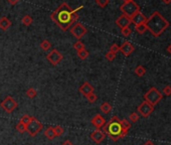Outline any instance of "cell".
<instances>
[{
    "instance_id": "cell-32",
    "label": "cell",
    "mask_w": 171,
    "mask_h": 145,
    "mask_svg": "<svg viewBox=\"0 0 171 145\" xmlns=\"http://www.w3.org/2000/svg\"><path fill=\"white\" fill-rule=\"evenodd\" d=\"M86 98H87V100L90 102V103H95V102L97 101L98 97H97V95L95 93H92V94H90V95H88Z\"/></svg>"
},
{
    "instance_id": "cell-26",
    "label": "cell",
    "mask_w": 171,
    "mask_h": 145,
    "mask_svg": "<svg viewBox=\"0 0 171 145\" xmlns=\"http://www.w3.org/2000/svg\"><path fill=\"white\" fill-rule=\"evenodd\" d=\"M15 129L18 131L19 133H24V132L26 131V125L19 121L18 123H17V125L15 126Z\"/></svg>"
},
{
    "instance_id": "cell-5",
    "label": "cell",
    "mask_w": 171,
    "mask_h": 145,
    "mask_svg": "<svg viewBox=\"0 0 171 145\" xmlns=\"http://www.w3.org/2000/svg\"><path fill=\"white\" fill-rule=\"evenodd\" d=\"M120 9H121L124 15H126L127 17H129L131 19L132 16L140 11V7L138 4L135 3L134 1H128V2H124L121 5V7H120Z\"/></svg>"
},
{
    "instance_id": "cell-39",
    "label": "cell",
    "mask_w": 171,
    "mask_h": 145,
    "mask_svg": "<svg viewBox=\"0 0 171 145\" xmlns=\"http://www.w3.org/2000/svg\"><path fill=\"white\" fill-rule=\"evenodd\" d=\"M7 1L9 2L10 4H13V5H14V4H16L17 2L19 1V0H7Z\"/></svg>"
},
{
    "instance_id": "cell-34",
    "label": "cell",
    "mask_w": 171,
    "mask_h": 145,
    "mask_svg": "<svg viewBox=\"0 0 171 145\" xmlns=\"http://www.w3.org/2000/svg\"><path fill=\"white\" fill-rule=\"evenodd\" d=\"M162 95L164 96H170L171 95V86H166L162 90Z\"/></svg>"
},
{
    "instance_id": "cell-14",
    "label": "cell",
    "mask_w": 171,
    "mask_h": 145,
    "mask_svg": "<svg viewBox=\"0 0 171 145\" xmlns=\"http://www.w3.org/2000/svg\"><path fill=\"white\" fill-rule=\"evenodd\" d=\"M116 24L121 29H123V28H125V27H128L131 24V19L129 17H127L126 15L122 14L121 16H119L118 19L116 20Z\"/></svg>"
},
{
    "instance_id": "cell-4",
    "label": "cell",
    "mask_w": 171,
    "mask_h": 145,
    "mask_svg": "<svg viewBox=\"0 0 171 145\" xmlns=\"http://www.w3.org/2000/svg\"><path fill=\"white\" fill-rule=\"evenodd\" d=\"M162 98H163L162 93L158 91L155 87L150 88V90H148L144 95L145 101L148 102V103H150L153 106H155L159 103V102L162 100Z\"/></svg>"
},
{
    "instance_id": "cell-19",
    "label": "cell",
    "mask_w": 171,
    "mask_h": 145,
    "mask_svg": "<svg viewBox=\"0 0 171 145\" xmlns=\"http://www.w3.org/2000/svg\"><path fill=\"white\" fill-rule=\"evenodd\" d=\"M101 111L103 113H105V114H108L111 112V110H112V106L110 105V103H108V102H105V103H103L101 105V107H100Z\"/></svg>"
},
{
    "instance_id": "cell-8",
    "label": "cell",
    "mask_w": 171,
    "mask_h": 145,
    "mask_svg": "<svg viewBox=\"0 0 171 145\" xmlns=\"http://www.w3.org/2000/svg\"><path fill=\"white\" fill-rule=\"evenodd\" d=\"M70 30L72 35H74L76 40H81V38L85 36L86 33H87V28L80 22H76L75 24H72L70 28Z\"/></svg>"
},
{
    "instance_id": "cell-17",
    "label": "cell",
    "mask_w": 171,
    "mask_h": 145,
    "mask_svg": "<svg viewBox=\"0 0 171 145\" xmlns=\"http://www.w3.org/2000/svg\"><path fill=\"white\" fill-rule=\"evenodd\" d=\"M10 26H11V21L6 16H3V17L0 18V28L3 29V30H7Z\"/></svg>"
},
{
    "instance_id": "cell-16",
    "label": "cell",
    "mask_w": 171,
    "mask_h": 145,
    "mask_svg": "<svg viewBox=\"0 0 171 145\" xmlns=\"http://www.w3.org/2000/svg\"><path fill=\"white\" fill-rule=\"evenodd\" d=\"M94 90H95V89H94V87L90 83H88V82H85L82 85V86L80 87V89H79L80 93L83 94L85 97H87L88 95H90V94L94 93Z\"/></svg>"
},
{
    "instance_id": "cell-38",
    "label": "cell",
    "mask_w": 171,
    "mask_h": 145,
    "mask_svg": "<svg viewBox=\"0 0 171 145\" xmlns=\"http://www.w3.org/2000/svg\"><path fill=\"white\" fill-rule=\"evenodd\" d=\"M62 145H74V143H72V141H70V140H66L65 142H62Z\"/></svg>"
},
{
    "instance_id": "cell-20",
    "label": "cell",
    "mask_w": 171,
    "mask_h": 145,
    "mask_svg": "<svg viewBox=\"0 0 171 145\" xmlns=\"http://www.w3.org/2000/svg\"><path fill=\"white\" fill-rule=\"evenodd\" d=\"M135 30L139 33V35H143V33L147 30V25L146 23H141L135 26Z\"/></svg>"
},
{
    "instance_id": "cell-13",
    "label": "cell",
    "mask_w": 171,
    "mask_h": 145,
    "mask_svg": "<svg viewBox=\"0 0 171 145\" xmlns=\"http://www.w3.org/2000/svg\"><path fill=\"white\" fill-rule=\"evenodd\" d=\"M146 21H147V17L140 11L137 12L136 14H134L131 17V22L134 23L135 26L136 25H138V24H141V23H146Z\"/></svg>"
},
{
    "instance_id": "cell-36",
    "label": "cell",
    "mask_w": 171,
    "mask_h": 145,
    "mask_svg": "<svg viewBox=\"0 0 171 145\" xmlns=\"http://www.w3.org/2000/svg\"><path fill=\"white\" fill-rule=\"evenodd\" d=\"M121 31H122V35H124V36H129L130 35H131V32H132V30H131V28L128 26V27H125V28H123V29H121Z\"/></svg>"
},
{
    "instance_id": "cell-21",
    "label": "cell",
    "mask_w": 171,
    "mask_h": 145,
    "mask_svg": "<svg viewBox=\"0 0 171 145\" xmlns=\"http://www.w3.org/2000/svg\"><path fill=\"white\" fill-rule=\"evenodd\" d=\"M40 49H42V50H44V52H48V50L51 48V44L48 40H42L40 42Z\"/></svg>"
},
{
    "instance_id": "cell-11",
    "label": "cell",
    "mask_w": 171,
    "mask_h": 145,
    "mask_svg": "<svg viewBox=\"0 0 171 145\" xmlns=\"http://www.w3.org/2000/svg\"><path fill=\"white\" fill-rule=\"evenodd\" d=\"M91 123H92L93 126H95L97 128V129H101V128L104 127V125L106 124V120H105V118L102 116V115L97 114L92 118Z\"/></svg>"
},
{
    "instance_id": "cell-10",
    "label": "cell",
    "mask_w": 171,
    "mask_h": 145,
    "mask_svg": "<svg viewBox=\"0 0 171 145\" xmlns=\"http://www.w3.org/2000/svg\"><path fill=\"white\" fill-rule=\"evenodd\" d=\"M62 54L58 52V49H53L51 52L46 55V59L51 63L53 66H57L62 61Z\"/></svg>"
},
{
    "instance_id": "cell-43",
    "label": "cell",
    "mask_w": 171,
    "mask_h": 145,
    "mask_svg": "<svg viewBox=\"0 0 171 145\" xmlns=\"http://www.w3.org/2000/svg\"><path fill=\"white\" fill-rule=\"evenodd\" d=\"M128 1H133V0H124V2H128Z\"/></svg>"
},
{
    "instance_id": "cell-24",
    "label": "cell",
    "mask_w": 171,
    "mask_h": 145,
    "mask_svg": "<svg viewBox=\"0 0 171 145\" xmlns=\"http://www.w3.org/2000/svg\"><path fill=\"white\" fill-rule=\"evenodd\" d=\"M78 57H79L80 59L84 61V59H86L89 57V52L86 49H84L82 50H79V52H78Z\"/></svg>"
},
{
    "instance_id": "cell-28",
    "label": "cell",
    "mask_w": 171,
    "mask_h": 145,
    "mask_svg": "<svg viewBox=\"0 0 171 145\" xmlns=\"http://www.w3.org/2000/svg\"><path fill=\"white\" fill-rule=\"evenodd\" d=\"M121 122V126L124 130H127V131H129V129L131 128V123L130 121H128L127 119H123V120L120 121Z\"/></svg>"
},
{
    "instance_id": "cell-1",
    "label": "cell",
    "mask_w": 171,
    "mask_h": 145,
    "mask_svg": "<svg viewBox=\"0 0 171 145\" xmlns=\"http://www.w3.org/2000/svg\"><path fill=\"white\" fill-rule=\"evenodd\" d=\"M82 8H84L83 5L72 10L68 6L67 3L63 2L50 14V18L54 23H57V25L62 30L66 31L68 28H71L72 24H75L78 21V11L82 9Z\"/></svg>"
},
{
    "instance_id": "cell-18",
    "label": "cell",
    "mask_w": 171,
    "mask_h": 145,
    "mask_svg": "<svg viewBox=\"0 0 171 145\" xmlns=\"http://www.w3.org/2000/svg\"><path fill=\"white\" fill-rule=\"evenodd\" d=\"M44 136L49 140H53L57 136H55V133H54V130H53V127H48L44 131Z\"/></svg>"
},
{
    "instance_id": "cell-2",
    "label": "cell",
    "mask_w": 171,
    "mask_h": 145,
    "mask_svg": "<svg viewBox=\"0 0 171 145\" xmlns=\"http://www.w3.org/2000/svg\"><path fill=\"white\" fill-rule=\"evenodd\" d=\"M146 25L147 29L154 36H159L169 26V22L167 19L162 16L160 12L154 11L150 17L147 18Z\"/></svg>"
},
{
    "instance_id": "cell-37",
    "label": "cell",
    "mask_w": 171,
    "mask_h": 145,
    "mask_svg": "<svg viewBox=\"0 0 171 145\" xmlns=\"http://www.w3.org/2000/svg\"><path fill=\"white\" fill-rule=\"evenodd\" d=\"M105 57H106L107 59H108V61L112 62V61H114V59H115V58H116V54H113V53H111V52H108L106 54Z\"/></svg>"
},
{
    "instance_id": "cell-40",
    "label": "cell",
    "mask_w": 171,
    "mask_h": 145,
    "mask_svg": "<svg viewBox=\"0 0 171 145\" xmlns=\"http://www.w3.org/2000/svg\"><path fill=\"white\" fill-rule=\"evenodd\" d=\"M143 145H155V144H154V143L151 141V140H148V141H146Z\"/></svg>"
},
{
    "instance_id": "cell-31",
    "label": "cell",
    "mask_w": 171,
    "mask_h": 145,
    "mask_svg": "<svg viewBox=\"0 0 171 145\" xmlns=\"http://www.w3.org/2000/svg\"><path fill=\"white\" fill-rule=\"evenodd\" d=\"M129 119H130V121L132 123H136L137 121L139 120V115H138V113H135V112L131 113L130 116H129Z\"/></svg>"
},
{
    "instance_id": "cell-12",
    "label": "cell",
    "mask_w": 171,
    "mask_h": 145,
    "mask_svg": "<svg viewBox=\"0 0 171 145\" xmlns=\"http://www.w3.org/2000/svg\"><path fill=\"white\" fill-rule=\"evenodd\" d=\"M134 49H135L134 45L129 41H125L121 46H120V52H122V54L125 55V57L130 55L134 52Z\"/></svg>"
},
{
    "instance_id": "cell-6",
    "label": "cell",
    "mask_w": 171,
    "mask_h": 145,
    "mask_svg": "<svg viewBox=\"0 0 171 145\" xmlns=\"http://www.w3.org/2000/svg\"><path fill=\"white\" fill-rule=\"evenodd\" d=\"M42 129H44V125H42V123L40 121H38L36 118H33L26 125V132L31 137L36 136Z\"/></svg>"
},
{
    "instance_id": "cell-30",
    "label": "cell",
    "mask_w": 171,
    "mask_h": 145,
    "mask_svg": "<svg viewBox=\"0 0 171 145\" xmlns=\"http://www.w3.org/2000/svg\"><path fill=\"white\" fill-rule=\"evenodd\" d=\"M74 49L76 50V52H79V50H82V49H86L85 48V44H83L82 41L81 40H78L76 42V44H74Z\"/></svg>"
},
{
    "instance_id": "cell-25",
    "label": "cell",
    "mask_w": 171,
    "mask_h": 145,
    "mask_svg": "<svg viewBox=\"0 0 171 145\" xmlns=\"http://www.w3.org/2000/svg\"><path fill=\"white\" fill-rule=\"evenodd\" d=\"M21 22H22V24L25 25V26H29V25L32 23V18L29 15H24L22 19H21Z\"/></svg>"
},
{
    "instance_id": "cell-35",
    "label": "cell",
    "mask_w": 171,
    "mask_h": 145,
    "mask_svg": "<svg viewBox=\"0 0 171 145\" xmlns=\"http://www.w3.org/2000/svg\"><path fill=\"white\" fill-rule=\"evenodd\" d=\"M96 3L100 7H106L109 4V0H96Z\"/></svg>"
},
{
    "instance_id": "cell-33",
    "label": "cell",
    "mask_w": 171,
    "mask_h": 145,
    "mask_svg": "<svg viewBox=\"0 0 171 145\" xmlns=\"http://www.w3.org/2000/svg\"><path fill=\"white\" fill-rule=\"evenodd\" d=\"M119 50H120V46H119L117 44H114L111 45V48H110V50H109V52H111V53H113V54H116L119 52Z\"/></svg>"
},
{
    "instance_id": "cell-41",
    "label": "cell",
    "mask_w": 171,
    "mask_h": 145,
    "mask_svg": "<svg viewBox=\"0 0 171 145\" xmlns=\"http://www.w3.org/2000/svg\"><path fill=\"white\" fill-rule=\"evenodd\" d=\"M165 4H170L171 3V0H162Z\"/></svg>"
},
{
    "instance_id": "cell-42",
    "label": "cell",
    "mask_w": 171,
    "mask_h": 145,
    "mask_svg": "<svg viewBox=\"0 0 171 145\" xmlns=\"http://www.w3.org/2000/svg\"><path fill=\"white\" fill-rule=\"evenodd\" d=\"M167 52L171 54V44H169V45L167 46Z\"/></svg>"
},
{
    "instance_id": "cell-27",
    "label": "cell",
    "mask_w": 171,
    "mask_h": 145,
    "mask_svg": "<svg viewBox=\"0 0 171 145\" xmlns=\"http://www.w3.org/2000/svg\"><path fill=\"white\" fill-rule=\"evenodd\" d=\"M34 117H32V116H29V115H27V114H25V115H23L22 117L20 118V122H22L23 124H25V125H27L29 122H30L32 119H33Z\"/></svg>"
},
{
    "instance_id": "cell-15",
    "label": "cell",
    "mask_w": 171,
    "mask_h": 145,
    "mask_svg": "<svg viewBox=\"0 0 171 145\" xmlns=\"http://www.w3.org/2000/svg\"><path fill=\"white\" fill-rule=\"evenodd\" d=\"M105 133L103 131H101L100 129H97L95 130L94 132H92V134H91V139L93 140L95 143H101L103 140L105 139Z\"/></svg>"
},
{
    "instance_id": "cell-3",
    "label": "cell",
    "mask_w": 171,
    "mask_h": 145,
    "mask_svg": "<svg viewBox=\"0 0 171 145\" xmlns=\"http://www.w3.org/2000/svg\"><path fill=\"white\" fill-rule=\"evenodd\" d=\"M120 121L121 120L118 118V116H113L110 119V121L106 123L103 127V132L105 134H108L113 141H118L119 139L124 138L128 133L127 130H124L122 128Z\"/></svg>"
},
{
    "instance_id": "cell-9",
    "label": "cell",
    "mask_w": 171,
    "mask_h": 145,
    "mask_svg": "<svg viewBox=\"0 0 171 145\" xmlns=\"http://www.w3.org/2000/svg\"><path fill=\"white\" fill-rule=\"evenodd\" d=\"M137 111H138V113L142 117L147 118V117L150 116L151 113L154 111V106L151 105L150 103H148V102L144 101V102H142V103H141L138 106V108H137Z\"/></svg>"
},
{
    "instance_id": "cell-7",
    "label": "cell",
    "mask_w": 171,
    "mask_h": 145,
    "mask_svg": "<svg viewBox=\"0 0 171 145\" xmlns=\"http://www.w3.org/2000/svg\"><path fill=\"white\" fill-rule=\"evenodd\" d=\"M17 106H18L17 102L11 96L5 97V99H4L1 102V104H0V107L5 111L6 113H12L17 108Z\"/></svg>"
},
{
    "instance_id": "cell-29",
    "label": "cell",
    "mask_w": 171,
    "mask_h": 145,
    "mask_svg": "<svg viewBox=\"0 0 171 145\" xmlns=\"http://www.w3.org/2000/svg\"><path fill=\"white\" fill-rule=\"evenodd\" d=\"M53 130H54V133H55V136L57 137H58V136H61L63 134V132H65V129L62 127V126H59V125H57V126H54L53 127Z\"/></svg>"
},
{
    "instance_id": "cell-22",
    "label": "cell",
    "mask_w": 171,
    "mask_h": 145,
    "mask_svg": "<svg viewBox=\"0 0 171 145\" xmlns=\"http://www.w3.org/2000/svg\"><path fill=\"white\" fill-rule=\"evenodd\" d=\"M146 72V69L143 66H137L135 68V74L138 77H143Z\"/></svg>"
},
{
    "instance_id": "cell-23",
    "label": "cell",
    "mask_w": 171,
    "mask_h": 145,
    "mask_svg": "<svg viewBox=\"0 0 171 145\" xmlns=\"http://www.w3.org/2000/svg\"><path fill=\"white\" fill-rule=\"evenodd\" d=\"M26 96L29 98V99H33L37 96V91L34 88H29L26 91Z\"/></svg>"
}]
</instances>
